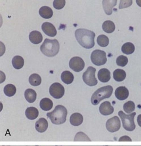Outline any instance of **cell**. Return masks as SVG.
Returning a JSON list of instances; mask_svg holds the SVG:
<instances>
[{"label": "cell", "mask_w": 141, "mask_h": 146, "mask_svg": "<svg viewBox=\"0 0 141 146\" xmlns=\"http://www.w3.org/2000/svg\"><path fill=\"white\" fill-rule=\"evenodd\" d=\"M76 40L79 44L86 49H91L94 46L95 33L85 29H79L75 32Z\"/></svg>", "instance_id": "obj_1"}, {"label": "cell", "mask_w": 141, "mask_h": 146, "mask_svg": "<svg viewBox=\"0 0 141 146\" xmlns=\"http://www.w3.org/2000/svg\"><path fill=\"white\" fill-rule=\"evenodd\" d=\"M67 115H68V111L62 105L56 106L53 111L47 114V116L51 122L56 125H60L64 123L66 121Z\"/></svg>", "instance_id": "obj_2"}, {"label": "cell", "mask_w": 141, "mask_h": 146, "mask_svg": "<svg viewBox=\"0 0 141 146\" xmlns=\"http://www.w3.org/2000/svg\"><path fill=\"white\" fill-rule=\"evenodd\" d=\"M60 45L59 42L56 39L44 40L42 45L40 46L41 52L47 56L53 57L56 56L59 52Z\"/></svg>", "instance_id": "obj_3"}, {"label": "cell", "mask_w": 141, "mask_h": 146, "mask_svg": "<svg viewBox=\"0 0 141 146\" xmlns=\"http://www.w3.org/2000/svg\"><path fill=\"white\" fill-rule=\"evenodd\" d=\"M113 87L111 86H104L98 89L93 94L91 98V102L93 105H97L105 99L109 98L112 96Z\"/></svg>", "instance_id": "obj_4"}, {"label": "cell", "mask_w": 141, "mask_h": 146, "mask_svg": "<svg viewBox=\"0 0 141 146\" xmlns=\"http://www.w3.org/2000/svg\"><path fill=\"white\" fill-rule=\"evenodd\" d=\"M118 115L122 119L123 127L125 129L128 131H132L135 129L136 125L134 122V117L136 115L135 112L127 115L121 111L118 112Z\"/></svg>", "instance_id": "obj_5"}, {"label": "cell", "mask_w": 141, "mask_h": 146, "mask_svg": "<svg viewBox=\"0 0 141 146\" xmlns=\"http://www.w3.org/2000/svg\"><path fill=\"white\" fill-rule=\"evenodd\" d=\"M91 61L92 63L97 66L104 65L106 63V54L105 51L96 49L93 51L91 54Z\"/></svg>", "instance_id": "obj_6"}, {"label": "cell", "mask_w": 141, "mask_h": 146, "mask_svg": "<svg viewBox=\"0 0 141 146\" xmlns=\"http://www.w3.org/2000/svg\"><path fill=\"white\" fill-rule=\"evenodd\" d=\"M96 68L89 67L83 74V82L88 86H94L98 84V80L95 77Z\"/></svg>", "instance_id": "obj_7"}, {"label": "cell", "mask_w": 141, "mask_h": 146, "mask_svg": "<svg viewBox=\"0 0 141 146\" xmlns=\"http://www.w3.org/2000/svg\"><path fill=\"white\" fill-rule=\"evenodd\" d=\"M50 94L55 99H60L64 94V87L59 83H54L50 87Z\"/></svg>", "instance_id": "obj_8"}, {"label": "cell", "mask_w": 141, "mask_h": 146, "mask_svg": "<svg viewBox=\"0 0 141 146\" xmlns=\"http://www.w3.org/2000/svg\"><path fill=\"white\" fill-rule=\"evenodd\" d=\"M121 126L120 119L117 116H115L113 117L108 119L106 123V129L110 133H115L120 129Z\"/></svg>", "instance_id": "obj_9"}, {"label": "cell", "mask_w": 141, "mask_h": 146, "mask_svg": "<svg viewBox=\"0 0 141 146\" xmlns=\"http://www.w3.org/2000/svg\"><path fill=\"white\" fill-rule=\"evenodd\" d=\"M69 67L74 71L80 72L85 68V62L80 57H73L70 60Z\"/></svg>", "instance_id": "obj_10"}, {"label": "cell", "mask_w": 141, "mask_h": 146, "mask_svg": "<svg viewBox=\"0 0 141 146\" xmlns=\"http://www.w3.org/2000/svg\"><path fill=\"white\" fill-rule=\"evenodd\" d=\"M41 29L43 32L50 37H54L57 34V31L54 26L49 22H45L42 25Z\"/></svg>", "instance_id": "obj_11"}, {"label": "cell", "mask_w": 141, "mask_h": 146, "mask_svg": "<svg viewBox=\"0 0 141 146\" xmlns=\"http://www.w3.org/2000/svg\"><path fill=\"white\" fill-rule=\"evenodd\" d=\"M100 113L103 115H109L113 113V107L111 105L110 103L108 101L104 102L100 105L99 107Z\"/></svg>", "instance_id": "obj_12"}, {"label": "cell", "mask_w": 141, "mask_h": 146, "mask_svg": "<svg viewBox=\"0 0 141 146\" xmlns=\"http://www.w3.org/2000/svg\"><path fill=\"white\" fill-rule=\"evenodd\" d=\"M117 2V0H103L102 1L104 11L107 15L112 14L113 8L116 5Z\"/></svg>", "instance_id": "obj_13"}, {"label": "cell", "mask_w": 141, "mask_h": 146, "mask_svg": "<svg viewBox=\"0 0 141 146\" xmlns=\"http://www.w3.org/2000/svg\"><path fill=\"white\" fill-rule=\"evenodd\" d=\"M115 96L119 100H124L129 96V91L125 86L119 87L115 91Z\"/></svg>", "instance_id": "obj_14"}, {"label": "cell", "mask_w": 141, "mask_h": 146, "mask_svg": "<svg viewBox=\"0 0 141 146\" xmlns=\"http://www.w3.org/2000/svg\"><path fill=\"white\" fill-rule=\"evenodd\" d=\"M35 128L39 133H44L48 128V122L45 118H40L35 122Z\"/></svg>", "instance_id": "obj_15"}, {"label": "cell", "mask_w": 141, "mask_h": 146, "mask_svg": "<svg viewBox=\"0 0 141 146\" xmlns=\"http://www.w3.org/2000/svg\"><path fill=\"white\" fill-rule=\"evenodd\" d=\"M98 77L101 82L107 83L110 79V72L106 68H102L98 72Z\"/></svg>", "instance_id": "obj_16"}, {"label": "cell", "mask_w": 141, "mask_h": 146, "mask_svg": "<svg viewBox=\"0 0 141 146\" xmlns=\"http://www.w3.org/2000/svg\"><path fill=\"white\" fill-rule=\"evenodd\" d=\"M83 121V117L79 113H73L70 118V122L73 126H79Z\"/></svg>", "instance_id": "obj_17"}, {"label": "cell", "mask_w": 141, "mask_h": 146, "mask_svg": "<svg viewBox=\"0 0 141 146\" xmlns=\"http://www.w3.org/2000/svg\"><path fill=\"white\" fill-rule=\"evenodd\" d=\"M29 39L34 44H39L43 40V36L40 32L34 31L30 33Z\"/></svg>", "instance_id": "obj_18"}, {"label": "cell", "mask_w": 141, "mask_h": 146, "mask_svg": "<svg viewBox=\"0 0 141 146\" xmlns=\"http://www.w3.org/2000/svg\"><path fill=\"white\" fill-rule=\"evenodd\" d=\"M39 14L40 16L43 19H49L53 16V11L50 7L48 6H43L39 10Z\"/></svg>", "instance_id": "obj_19"}, {"label": "cell", "mask_w": 141, "mask_h": 146, "mask_svg": "<svg viewBox=\"0 0 141 146\" xmlns=\"http://www.w3.org/2000/svg\"><path fill=\"white\" fill-rule=\"evenodd\" d=\"M39 113V112L38 109L34 107H29L26 111V117L30 120H34L36 119L38 117Z\"/></svg>", "instance_id": "obj_20"}, {"label": "cell", "mask_w": 141, "mask_h": 146, "mask_svg": "<svg viewBox=\"0 0 141 146\" xmlns=\"http://www.w3.org/2000/svg\"><path fill=\"white\" fill-rule=\"evenodd\" d=\"M53 104L52 100L49 98H43L40 103V106L42 110L44 111H50L53 108Z\"/></svg>", "instance_id": "obj_21"}, {"label": "cell", "mask_w": 141, "mask_h": 146, "mask_svg": "<svg viewBox=\"0 0 141 146\" xmlns=\"http://www.w3.org/2000/svg\"><path fill=\"white\" fill-rule=\"evenodd\" d=\"M61 79L63 83L67 84H71L74 80V76L69 71H64L61 75Z\"/></svg>", "instance_id": "obj_22"}, {"label": "cell", "mask_w": 141, "mask_h": 146, "mask_svg": "<svg viewBox=\"0 0 141 146\" xmlns=\"http://www.w3.org/2000/svg\"><path fill=\"white\" fill-rule=\"evenodd\" d=\"M102 29L104 32L107 33H111L115 31V25L112 21L107 20L103 23Z\"/></svg>", "instance_id": "obj_23"}, {"label": "cell", "mask_w": 141, "mask_h": 146, "mask_svg": "<svg viewBox=\"0 0 141 146\" xmlns=\"http://www.w3.org/2000/svg\"><path fill=\"white\" fill-rule=\"evenodd\" d=\"M12 64L14 68L19 70L24 66V61L23 57L20 56H15L12 60Z\"/></svg>", "instance_id": "obj_24"}, {"label": "cell", "mask_w": 141, "mask_h": 146, "mask_svg": "<svg viewBox=\"0 0 141 146\" xmlns=\"http://www.w3.org/2000/svg\"><path fill=\"white\" fill-rule=\"evenodd\" d=\"M24 96L27 101L29 102V103H33L36 100L37 94L34 90L31 89H28L26 90Z\"/></svg>", "instance_id": "obj_25"}, {"label": "cell", "mask_w": 141, "mask_h": 146, "mask_svg": "<svg viewBox=\"0 0 141 146\" xmlns=\"http://www.w3.org/2000/svg\"><path fill=\"white\" fill-rule=\"evenodd\" d=\"M127 77V74L124 70L121 69H116L113 72V78L116 82H122Z\"/></svg>", "instance_id": "obj_26"}, {"label": "cell", "mask_w": 141, "mask_h": 146, "mask_svg": "<svg viewBox=\"0 0 141 146\" xmlns=\"http://www.w3.org/2000/svg\"><path fill=\"white\" fill-rule=\"evenodd\" d=\"M122 52L127 55H130L132 53L134 52L135 48L134 45L131 42H127L125 43V44L122 47Z\"/></svg>", "instance_id": "obj_27"}, {"label": "cell", "mask_w": 141, "mask_h": 146, "mask_svg": "<svg viewBox=\"0 0 141 146\" xmlns=\"http://www.w3.org/2000/svg\"><path fill=\"white\" fill-rule=\"evenodd\" d=\"M4 92L7 96H13L16 93V87L13 84H9L4 87Z\"/></svg>", "instance_id": "obj_28"}, {"label": "cell", "mask_w": 141, "mask_h": 146, "mask_svg": "<svg viewBox=\"0 0 141 146\" xmlns=\"http://www.w3.org/2000/svg\"><path fill=\"white\" fill-rule=\"evenodd\" d=\"M29 82L33 86H37L41 83V78L37 74H33L29 77Z\"/></svg>", "instance_id": "obj_29"}, {"label": "cell", "mask_w": 141, "mask_h": 146, "mask_svg": "<svg viewBox=\"0 0 141 146\" xmlns=\"http://www.w3.org/2000/svg\"><path fill=\"white\" fill-rule=\"evenodd\" d=\"M98 44L101 47H106L109 43V39L106 35H99L97 38Z\"/></svg>", "instance_id": "obj_30"}, {"label": "cell", "mask_w": 141, "mask_h": 146, "mask_svg": "<svg viewBox=\"0 0 141 146\" xmlns=\"http://www.w3.org/2000/svg\"><path fill=\"white\" fill-rule=\"evenodd\" d=\"M123 109L125 112L127 113H132L135 109V105L134 102L132 101H128L124 104Z\"/></svg>", "instance_id": "obj_31"}, {"label": "cell", "mask_w": 141, "mask_h": 146, "mask_svg": "<svg viewBox=\"0 0 141 146\" xmlns=\"http://www.w3.org/2000/svg\"><path fill=\"white\" fill-rule=\"evenodd\" d=\"M128 62V59L127 56L120 55L116 59V64L119 67H125Z\"/></svg>", "instance_id": "obj_32"}, {"label": "cell", "mask_w": 141, "mask_h": 146, "mask_svg": "<svg viewBox=\"0 0 141 146\" xmlns=\"http://www.w3.org/2000/svg\"><path fill=\"white\" fill-rule=\"evenodd\" d=\"M65 4V0H54L53 1V7L57 10H60L64 7Z\"/></svg>", "instance_id": "obj_33"}, {"label": "cell", "mask_w": 141, "mask_h": 146, "mask_svg": "<svg viewBox=\"0 0 141 146\" xmlns=\"http://www.w3.org/2000/svg\"><path fill=\"white\" fill-rule=\"evenodd\" d=\"M132 0H127V1L121 0V1H120V4L119 8V9L127 8V7H130L132 5Z\"/></svg>", "instance_id": "obj_34"}, {"label": "cell", "mask_w": 141, "mask_h": 146, "mask_svg": "<svg viewBox=\"0 0 141 146\" xmlns=\"http://www.w3.org/2000/svg\"><path fill=\"white\" fill-rule=\"evenodd\" d=\"M119 141H131L132 140L131 139V138L128 137V136H123V137H122L119 140Z\"/></svg>", "instance_id": "obj_35"}, {"label": "cell", "mask_w": 141, "mask_h": 146, "mask_svg": "<svg viewBox=\"0 0 141 146\" xmlns=\"http://www.w3.org/2000/svg\"><path fill=\"white\" fill-rule=\"evenodd\" d=\"M137 122L139 127H141V114L138 115V118H137Z\"/></svg>", "instance_id": "obj_36"}, {"label": "cell", "mask_w": 141, "mask_h": 146, "mask_svg": "<svg viewBox=\"0 0 141 146\" xmlns=\"http://www.w3.org/2000/svg\"><path fill=\"white\" fill-rule=\"evenodd\" d=\"M136 3H137V4H138L139 7H141V0H136Z\"/></svg>", "instance_id": "obj_37"}]
</instances>
